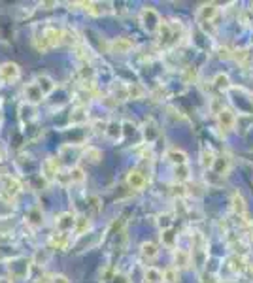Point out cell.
I'll return each mask as SVG.
<instances>
[{
  "instance_id": "1",
  "label": "cell",
  "mask_w": 253,
  "mask_h": 283,
  "mask_svg": "<svg viewBox=\"0 0 253 283\" xmlns=\"http://www.w3.org/2000/svg\"><path fill=\"white\" fill-rule=\"evenodd\" d=\"M30 268H32V257H14L8 261V274H10V279H17V281H23L27 279L30 274Z\"/></svg>"
},
{
  "instance_id": "2",
  "label": "cell",
  "mask_w": 253,
  "mask_h": 283,
  "mask_svg": "<svg viewBox=\"0 0 253 283\" xmlns=\"http://www.w3.org/2000/svg\"><path fill=\"white\" fill-rule=\"evenodd\" d=\"M140 23L148 32H157L163 21H161V15H159V12H157L155 8L146 6V8H142V12H140Z\"/></svg>"
},
{
  "instance_id": "3",
  "label": "cell",
  "mask_w": 253,
  "mask_h": 283,
  "mask_svg": "<svg viewBox=\"0 0 253 283\" xmlns=\"http://www.w3.org/2000/svg\"><path fill=\"white\" fill-rule=\"evenodd\" d=\"M23 193V183L17 178H12V176H4L2 179V189H0V194L2 198H6L8 202L15 200L19 194Z\"/></svg>"
},
{
  "instance_id": "4",
  "label": "cell",
  "mask_w": 253,
  "mask_h": 283,
  "mask_svg": "<svg viewBox=\"0 0 253 283\" xmlns=\"http://www.w3.org/2000/svg\"><path fill=\"white\" fill-rule=\"evenodd\" d=\"M219 14V6L214 4V2H210V4H202L199 10H197V21L201 23L202 27L208 23V25H217L216 23V17Z\"/></svg>"
},
{
  "instance_id": "5",
  "label": "cell",
  "mask_w": 253,
  "mask_h": 283,
  "mask_svg": "<svg viewBox=\"0 0 253 283\" xmlns=\"http://www.w3.org/2000/svg\"><path fill=\"white\" fill-rule=\"evenodd\" d=\"M76 221H78V216L72 214V211H62L55 217V229L57 232H62V234H68L76 229Z\"/></svg>"
},
{
  "instance_id": "6",
  "label": "cell",
  "mask_w": 253,
  "mask_h": 283,
  "mask_svg": "<svg viewBox=\"0 0 253 283\" xmlns=\"http://www.w3.org/2000/svg\"><path fill=\"white\" fill-rule=\"evenodd\" d=\"M60 161L59 159H55V157H47L44 163H42V178L45 181H57L60 174Z\"/></svg>"
},
{
  "instance_id": "7",
  "label": "cell",
  "mask_w": 253,
  "mask_h": 283,
  "mask_svg": "<svg viewBox=\"0 0 253 283\" xmlns=\"http://www.w3.org/2000/svg\"><path fill=\"white\" fill-rule=\"evenodd\" d=\"M236 113L231 108H221L219 113H217V125L223 132H231L236 127Z\"/></svg>"
},
{
  "instance_id": "8",
  "label": "cell",
  "mask_w": 253,
  "mask_h": 283,
  "mask_svg": "<svg viewBox=\"0 0 253 283\" xmlns=\"http://www.w3.org/2000/svg\"><path fill=\"white\" fill-rule=\"evenodd\" d=\"M21 78V68L15 62H2L0 64V82L4 83H15Z\"/></svg>"
},
{
  "instance_id": "9",
  "label": "cell",
  "mask_w": 253,
  "mask_h": 283,
  "mask_svg": "<svg viewBox=\"0 0 253 283\" xmlns=\"http://www.w3.org/2000/svg\"><path fill=\"white\" fill-rule=\"evenodd\" d=\"M42 32H44L45 40H47V44H49L51 49L53 47H59L60 44H65V29L62 27H53V25H49Z\"/></svg>"
},
{
  "instance_id": "10",
  "label": "cell",
  "mask_w": 253,
  "mask_h": 283,
  "mask_svg": "<svg viewBox=\"0 0 253 283\" xmlns=\"http://www.w3.org/2000/svg\"><path fill=\"white\" fill-rule=\"evenodd\" d=\"M231 211L238 217V219H246L247 217L246 198H244V194L240 193V191H234V193L231 194Z\"/></svg>"
},
{
  "instance_id": "11",
  "label": "cell",
  "mask_w": 253,
  "mask_h": 283,
  "mask_svg": "<svg viewBox=\"0 0 253 283\" xmlns=\"http://www.w3.org/2000/svg\"><path fill=\"white\" fill-rule=\"evenodd\" d=\"M134 49V42L131 38H113L110 42V51L115 53V55H125V53L133 51Z\"/></svg>"
},
{
  "instance_id": "12",
  "label": "cell",
  "mask_w": 253,
  "mask_h": 283,
  "mask_svg": "<svg viewBox=\"0 0 253 283\" xmlns=\"http://www.w3.org/2000/svg\"><path fill=\"white\" fill-rule=\"evenodd\" d=\"M172 259H174V266H176L178 270H185L193 264V261H191V251H187V249H179V247L174 249Z\"/></svg>"
},
{
  "instance_id": "13",
  "label": "cell",
  "mask_w": 253,
  "mask_h": 283,
  "mask_svg": "<svg viewBox=\"0 0 253 283\" xmlns=\"http://www.w3.org/2000/svg\"><path fill=\"white\" fill-rule=\"evenodd\" d=\"M142 132H144V140L148 142V144H153V142L159 138V134H161V130H159V125H157V121L153 119V117H148V119L144 121Z\"/></svg>"
},
{
  "instance_id": "14",
  "label": "cell",
  "mask_w": 253,
  "mask_h": 283,
  "mask_svg": "<svg viewBox=\"0 0 253 283\" xmlns=\"http://www.w3.org/2000/svg\"><path fill=\"white\" fill-rule=\"evenodd\" d=\"M126 185L133 191H144V187L148 185V179L140 170H131L126 174Z\"/></svg>"
},
{
  "instance_id": "15",
  "label": "cell",
  "mask_w": 253,
  "mask_h": 283,
  "mask_svg": "<svg viewBox=\"0 0 253 283\" xmlns=\"http://www.w3.org/2000/svg\"><path fill=\"white\" fill-rule=\"evenodd\" d=\"M44 98H45L44 93L40 91V87L36 85V82L29 83V85L25 87V100H27V104L36 106V104H40V102H42Z\"/></svg>"
},
{
  "instance_id": "16",
  "label": "cell",
  "mask_w": 253,
  "mask_h": 283,
  "mask_svg": "<svg viewBox=\"0 0 253 283\" xmlns=\"http://www.w3.org/2000/svg\"><path fill=\"white\" fill-rule=\"evenodd\" d=\"M232 168V159L229 155H217L216 159V164H214V174H217V176H221V178H225V176H229V172H231Z\"/></svg>"
},
{
  "instance_id": "17",
  "label": "cell",
  "mask_w": 253,
  "mask_h": 283,
  "mask_svg": "<svg viewBox=\"0 0 253 283\" xmlns=\"http://www.w3.org/2000/svg\"><path fill=\"white\" fill-rule=\"evenodd\" d=\"M49 247L51 249H60V251H65V249H68V246L72 244V240H70V236L68 234H62V232H55V234H51L49 236Z\"/></svg>"
},
{
  "instance_id": "18",
  "label": "cell",
  "mask_w": 253,
  "mask_h": 283,
  "mask_svg": "<svg viewBox=\"0 0 253 283\" xmlns=\"http://www.w3.org/2000/svg\"><path fill=\"white\" fill-rule=\"evenodd\" d=\"M216 151L210 148V146H202L201 148V166L204 170H212L214 164H216Z\"/></svg>"
},
{
  "instance_id": "19",
  "label": "cell",
  "mask_w": 253,
  "mask_h": 283,
  "mask_svg": "<svg viewBox=\"0 0 253 283\" xmlns=\"http://www.w3.org/2000/svg\"><path fill=\"white\" fill-rule=\"evenodd\" d=\"M104 136L110 142L123 140V138H125V134H123V125H121V123H117V121H110V123L106 125Z\"/></svg>"
},
{
  "instance_id": "20",
  "label": "cell",
  "mask_w": 253,
  "mask_h": 283,
  "mask_svg": "<svg viewBox=\"0 0 253 283\" xmlns=\"http://www.w3.org/2000/svg\"><path fill=\"white\" fill-rule=\"evenodd\" d=\"M80 6L85 8V12L89 15H93V17H100V15H106L108 12H110V8L112 4H102V2H82Z\"/></svg>"
},
{
  "instance_id": "21",
  "label": "cell",
  "mask_w": 253,
  "mask_h": 283,
  "mask_svg": "<svg viewBox=\"0 0 253 283\" xmlns=\"http://www.w3.org/2000/svg\"><path fill=\"white\" fill-rule=\"evenodd\" d=\"M212 85H214V89L217 91V93H227V91L231 89V78H229V74H225V72H217L216 76H214V80H212Z\"/></svg>"
},
{
  "instance_id": "22",
  "label": "cell",
  "mask_w": 253,
  "mask_h": 283,
  "mask_svg": "<svg viewBox=\"0 0 253 283\" xmlns=\"http://www.w3.org/2000/svg\"><path fill=\"white\" fill-rule=\"evenodd\" d=\"M36 85L40 87V91L44 93V97H49L53 91L57 89V83L53 82V80H51V78H49L47 74L36 76Z\"/></svg>"
},
{
  "instance_id": "23",
  "label": "cell",
  "mask_w": 253,
  "mask_h": 283,
  "mask_svg": "<svg viewBox=\"0 0 253 283\" xmlns=\"http://www.w3.org/2000/svg\"><path fill=\"white\" fill-rule=\"evenodd\" d=\"M25 221L29 227L32 229H40L42 225H44V211L40 208H32L27 211V216H25Z\"/></svg>"
},
{
  "instance_id": "24",
  "label": "cell",
  "mask_w": 253,
  "mask_h": 283,
  "mask_svg": "<svg viewBox=\"0 0 253 283\" xmlns=\"http://www.w3.org/2000/svg\"><path fill=\"white\" fill-rule=\"evenodd\" d=\"M159 255V246L155 242H142L140 246V257L144 261H153Z\"/></svg>"
},
{
  "instance_id": "25",
  "label": "cell",
  "mask_w": 253,
  "mask_h": 283,
  "mask_svg": "<svg viewBox=\"0 0 253 283\" xmlns=\"http://www.w3.org/2000/svg\"><path fill=\"white\" fill-rule=\"evenodd\" d=\"M166 161L172 163L174 166H181V164H187V153L181 151L178 148H172L166 151Z\"/></svg>"
},
{
  "instance_id": "26",
  "label": "cell",
  "mask_w": 253,
  "mask_h": 283,
  "mask_svg": "<svg viewBox=\"0 0 253 283\" xmlns=\"http://www.w3.org/2000/svg\"><path fill=\"white\" fill-rule=\"evenodd\" d=\"M76 49V57L82 60L83 64H89L91 60L95 59V53H93V49H91L89 45L85 44V42H82V44H78L74 47Z\"/></svg>"
},
{
  "instance_id": "27",
  "label": "cell",
  "mask_w": 253,
  "mask_h": 283,
  "mask_svg": "<svg viewBox=\"0 0 253 283\" xmlns=\"http://www.w3.org/2000/svg\"><path fill=\"white\" fill-rule=\"evenodd\" d=\"M91 227H93V223H91L89 217L80 216L78 217V221H76V229H74L76 236H78V238H82V236H85V234H89Z\"/></svg>"
},
{
  "instance_id": "28",
  "label": "cell",
  "mask_w": 253,
  "mask_h": 283,
  "mask_svg": "<svg viewBox=\"0 0 253 283\" xmlns=\"http://www.w3.org/2000/svg\"><path fill=\"white\" fill-rule=\"evenodd\" d=\"M87 119H89L87 106H78V108H74V112L70 113V123L72 125H83Z\"/></svg>"
},
{
  "instance_id": "29",
  "label": "cell",
  "mask_w": 253,
  "mask_h": 283,
  "mask_svg": "<svg viewBox=\"0 0 253 283\" xmlns=\"http://www.w3.org/2000/svg\"><path fill=\"white\" fill-rule=\"evenodd\" d=\"M67 178L70 183H76V185H82L85 178H87V174L83 170L82 166H70V170H68Z\"/></svg>"
},
{
  "instance_id": "30",
  "label": "cell",
  "mask_w": 253,
  "mask_h": 283,
  "mask_svg": "<svg viewBox=\"0 0 253 283\" xmlns=\"http://www.w3.org/2000/svg\"><path fill=\"white\" fill-rule=\"evenodd\" d=\"M144 283H164L163 270L155 268V266H148L144 270Z\"/></svg>"
},
{
  "instance_id": "31",
  "label": "cell",
  "mask_w": 253,
  "mask_h": 283,
  "mask_svg": "<svg viewBox=\"0 0 253 283\" xmlns=\"http://www.w3.org/2000/svg\"><path fill=\"white\" fill-rule=\"evenodd\" d=\"M229 268L234 272V274H242L247 270V264L244 261V255H232L229 259Z\"/></svg>"
},
{
  "instance_id": "32",
  "label": "cell",
  "mask_w": 253,
  "mask_h": 283,
  "mask_svg": "<svg viewBox=\"0 0 253 283\" xmlns=\"http://www.w3.org/2000/svg\"><path fill=\"white\" fill-rule=\"evenodd\" d=\"M112 95H113V100L117 102V100H129V89H126V83H113L112 85Z\"/></svg>"
},
{
  "instance_id": "33",
  "label": "cell",
  "mask_w": 253,
  "mask_h": 283,
  "mask_svg": "<svg viewBox=\"0 0 253 283\" xmlns=\"http://www.w3.org/2000/svg\"><path fill=\"white\" fill-rule=\"evenodd\" d=\"M174 179L178 183H183V181H189L191 179V168L189 164H181V166H174Z\"/></svg>"
},
{
  "instance_id": "34",
  "label": "cell",
  "mask_w": 253,
  "mask_h": 283,
  "mask_svg": "<svg viewBox=\"0 0 253 283\" xmlns=\"http://www.w3.org/2000/svg\"><path fill=\"white\" fill-rule=\"evenodd\" d=\"M19 115H21V119H23V121H27V123H30L32 119H36V106L23 102V104L19 106Z\"/></svg>"
},
{
  "instance_id": "35",
  "label": "cell",
  "mask_w": 253,
  "mask_h": 283,
  "mask_svg": "<svg viewBox=\"0 0 253 283\" xmlns=\"http://www.w3.org/2000/svg\"><path fill=\"white\" fill-rule=\"evenodd\" d=\"M83 157L89 163H100L102 161V151L95 148V146H87V148H83Z\"/></svg>"
},
{
  "instance_id": "36",
  "label": "cell",
  "mask_w": 253,
  "mask_h": 283,
  "mask_svg": "<svg viewBox=\"0 0 253 283\" xmlns=\"http://www.w3.org/2000/svg\"><path fill=\"white\" fill-rule=\"evenodd\" d=\"M126 89H129V100H138L146 97V89L140 83H126Z\"/></svg>"
},
{
  "instance_id": "37",
  "label": "cell",
  "mask_w": 253,
  "mask_h": 283,
  "mask_svg": "<svg viewBox=\"0 0 253 283\" xmlns=\"http://www.w3.org/2000/svg\"><path fill=\"white\" fill-rule=\"evenodd\" d=\"M181 279V274L176 266H168V268L163 270V281L164 283H179Z\"/></svg>"
},
{
  "instance_id": "38",
  "label": "cell",
  "mask_w": 253,
  "mask_h": 283,
  "mask_svg": "<svg viewBox=\"0 0 253 283\" xmlns=\"http://www.w3.org/2000/svg\"><path fill=\"white\" fill-rule=\"evenodd\" d=\"M161 242H163V246L176 249L178 234H174V231H172V229H168V231H161Z\"/></svg>"
},
{
  "instance_id": "39",
  "label": "cell",
  "mask_w": 253,
  "mask_h": 283,
  "mask_svg": "<svg viewBox=\"0 0 253 283\" xmlns=\"http://www.w3.org/2000/svg\"><path fill=\"white\" fill-rule=\"evenodd\" d=\"M51 259V253H49V249H38L36 255L32 257V264H38V266H45L47 262Z\"/></svg>"
},
{
  "instance_id": "40",
  "label": "cell",
  "mask_w": 253,
  "mask_h": 283,
  "mask_svg": "<svg viewBox=\"0 0 253 283\" xmlns=\"http://www.w3.org/2000/svg\"><path fill=\"white\" fill-rule=\"evenodd\" d=\"M172 214H161V216L157 217V225H159V229L161 231H168L172 229Z\"/></svg>"
},
{
  "instance_id": "41",
  "label": "cell",
  "mask_w": 253,
  "mask_h": 283,
  "mask_svg": "<svg viewBox=\"0 0 253 283\" xmlns=\"http://www.w3.org/2000/svg\"><path fill=\"white\" fill-rule=\"evenodd\" d=\"M181 78H183V83H187V85H189V83H195L197 82V78H199V74H197V68L187 66L185 70H183V76H181Z\"/></svg>"
},
{
  "instance_id": "42",
  "label": "cell",
  "mask_w": 253,
  "mask_h": 283,
  "mask_svg": "<svg viewBox=\"0 0 253 283\" xmlns=\"http://www.w3.org/2000/svg\"><path fill=\"white\" fill-rule=\"evenodd\" d=\"M87 202H89V206L95 211H100L102 209V204H100V198L98 196H95V194H91V196H87Z\"/></svg>"
},
{
  "instance_id": "43",
  "label": "cell",
  "mask_w": 253,
  "mask_h": 283,
  "mask_svg": "<svg viewBox=\"0 0 253 283\" xmlns=\"http://www.w3.org/2000/svg\"><path fill=\"white\" fill-rule=\"evenodd\" d=\"M121 125H123V134L125 136H129L131 132H134V125L131 123V121H123Z\"/></svg>"
},
{
  "instance_id": "44",
  "label": "cell",
  "mask_w": 253,
  "mask_h": 283,
  "mask_svg": "<svg viewBox=\"0 0 253 283\" xmlns=\"http://www.w3.org/2000/svg\"><path fill=\"white\" fill-rule=\"evenodd\" d=\"M232 57V53L229 51V47H221L219 49V59H231Z\"/></svg>"
},
{
  "instance_id": "45",
  "label": "cell",
  "mask_w": 253,
  "mask_h": 283,
  "mask_svg": "<svg viewBox=\"0 0 253 283\" xmlns=\"http://www.w3.org/2000/svg\"><path fill=\"white\" fill-rule=\"evenodd\" d=\"M53 283H70V279L67 276H62V274H55L53 276Z\"/></svg>"
},
{
  "instance_id": "46",
  "label": "cell",
  "mask_w": 253,
  "mask_h": 283,
  "mask_svg": "<svg viewBox=\"0 0 253 283\" xmlns=\"http://www.w3.org/2000/svg\"><path fill=\"white\" fill-rule=\"evenodd\" d=\"M36 283H53V276H40Z\"/></svg>"
},
{
  "instance_id": "47",
  "label": "cell",
  "mask_w": 253,
  "mask_h": 283,
  "mask_svg": "<svg viewBox=\"0 0 253 283\" xmlns=\"http://www.w3.org/2000/svg\"><path fill=\"white\" fill-rule=\"evenodd\" d=\"M4 159V151H2V148H0V161Z\"/></svg>"
},
{
  "instance_id": "48",
  "label": "cell",
  "mask_w": 253,
  "mask_h": 283,
  "mask_svg": "<svg viewBox=\"0 0 253 283\" xmlns=\"http://www.w3.org/2000/svg\"><path fill=\"white\" fill-rule=\"evenodd\" d=\"M247 270H249V272L253 274V264H247Z\"/></svg>"
},
{
  "instance_id": "49",
  "label": "cell",
  "mask_w": 253,
  "mask_h": 283,
  "mask_svg": "<svg viewBox=\"0 0 253 283\" xmlns=\"http://www.w3.org/2000/svg\"><path fill=\"white\" fill-rule=\"evenodd\" d=\"M208 283H219V281H208Z\"/></svg>"
},
{
  "instance_id": "50",
  "label": "cell",
  "mask_w": 253,
  "mask_h": 283,
  "mask_svg": "<svg viewBox=\"0 0 253 283\" xmlns=\"http://www.w3.org/2000/svg\"><path fill=\"white\" fill-rule=\"evenodd\" d=\"M0 259H2V253H0Z\"/></svg>"
},
{
  "instance_id": "51",
  "label": "cell",
  "mask_w": 253,
  "mask_h": 283,
  "mask_svg": "<svg viewBox=\"0 0 253 283\" xmlns=\"http://www.w3.org/2000/svg\"><path fill=\"white\" fill-rule=\"evenodd\" d=\"M251 12H253V8H251Z\"/></svg>"
}]
</instances>
